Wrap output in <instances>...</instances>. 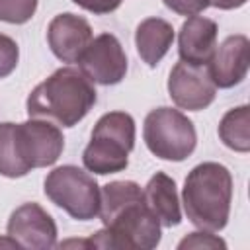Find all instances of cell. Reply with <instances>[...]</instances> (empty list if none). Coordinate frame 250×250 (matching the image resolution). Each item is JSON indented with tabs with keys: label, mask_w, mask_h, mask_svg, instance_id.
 <instances>
[{
	"label": "cell",
	"mask_w": 250,
	"mask_h": 250,
	"mask_svg": "<svg viewBox=\"0 0 250 250\" xmlns=\"http://www.w3.org/2000/svg\"><path fill=\"white\" fill-rule=\"evenodd\" d=\"M104 229L80 246L113 250H152L160 244V223L145 203L143 189L133 180L107 182L100 189Z\"/></svg>",
	"instance_id": "cell-1"
},
{
	"label": "cell",
	"mask_w": 250,
	"mask_h": 250,
	"mask_svg": "<svg viewBox=\"0 0 250 250\" xmlns=\"http://www.w3.org/2000/svg\"><path fill=\"white\" fill-rule=\"evenodd\" d=\"M98 92L94 82L72 66L57 68L27 96L25 109L29 117L53 121L55 125L74 127L94 107Z\"/></svg>",
	"instance_id": "cell-2"
},
{
	"label": "cell",
	"mask_w": 250,
	"mask_h": 250,
	"mask_svg": "<svg viewBox=\"0 0 250 250\" xmlns=\"http://www.w3.org/2000/svg\"><path fill=\"white\" fill-rule=\"evenodd\" d=\"M232 201V176L219 162H201L189 170L182 188V203L189 223L219 232L227 227Z\"/></svg>",
	"instance_id": "cell-3"
},
{
	"label": "cell",
	"mask_w": 250,
	"mask_h": 250,
	"mask_svg": "<svg viewBox=\"0 0 250 250\" xmlns=\"http://www.w3.org/2000/svg\"><path fill=\"white\" fill-rule=\"evenodd\" d=\"M135 119L129 113H104L96 121L90 143L82 152L84 168L98 176L123 172L129 166V152L135 146Z\"/></svg>",
	"instance_id": "cell-4"
},
{
	"label": "cell",
	"mask_w": 250,
	"mask_h": 250,
	"mask_svg": "<svg viewBox=\"0 0 250 250\" xmlns=\"http://www.w3.org/2000/svg\"><path fill=\"white\" fill-rule=\"evenodd\" d=\"M143 139L154 156L170 162L186 160L197 145L193 121L180 109L166 105L148 111L143 123Z\"/></svg>",
	"instance_id": "cell-5"
},
{
	"label": "cell",
	"mask_w": 250,
	"mask_h": 250,
	"mask_svg": "<svg viewBox=\"0 0 250 250\" xmlns=\"http://www.w3.org/2000/svg\"><path fill=\"white\" fill-rule=\"evenodd\" d=\"M43 191L62 211L76 221H90L100 211V186L86 170L62 164L51 170L43 182Z\"/></svg>",
	"instance_id": "cell-6"
},
{
	"label": "cell",
	"mask_w": 250,
	"mask_h": 250,
	"mask_svg": "<svg viewBox=\"0 0 250 250\" xmlns=\"http://www.w3.org/2000/svg\"><path fill=\"white\" fill-rule=\"evenodd\" d=\"M12 141L16 156L27 174L33 168L55 164L64 148V137L59 125L39 117H29L23 123H12Z\"/></svg>",
	"instance_id": "cell-7"
},
{
	"label": "cell",
	"mask_w": 250,
	"mask_h": 250,
	"mask_svg": "<svg viewBox=\"0 0 250 250\" xmlns=\"http://www.w3.org/2000/svg\"><path fill=\"white\" fill-rule=\"evenodd\" d=\"M78 68L96 84L115 86L127 74V55L113 33H100L80 55Z\"/></svg>",
	"instance_id": "cell-8"
},
{
	"label": "cell",
	"mask_w": 250,
	"mask_h": 250,
	"mask_svg": "<svg viewBox=\"0 0 250 250\" xmlns=\"http://www.w3.org/2000/svg\"><path fill=\"white\" fill-rule=\"evenodd\" d=\"M168 94L172 102L188 111H201L209 107L217 96L207 64L197 66L189 62H176L168 76Z\"/></svg>",
	"instance_id": "cell-9"
},
{
	"label": "cell",
	"mask_w": 250,
	"mask_h": 250,
	"mask_svg": "<svg viewBox=\"0 0 250 250\" xmlns=\"http://www.w3.org/2000/svg\"><path fill=\"white\" fill-rule=\"evenodd\" d=\"M8 236L18 248L49 250L57 246V225L55 219L39 203H23L12 211L8 225Z\"/></svg>",
	"instance_id": "cell-10"
},
{
	"label": "cell",
	"mask_w": 250,
	"mask_h": 250,
	"mask_svg": "<svg viewBox=\"0 0 250 250\" xmlns=\"http://www.w3.org/2000/svg\"><path fill=\"white\" fill-rule=\"evenodd\" d=\"M250 66V41L246 35H229L219 47L211 61L207 62L209 76L217 88H234L238 86Z\"/></svg>",
	"instance_id": "cell-11"
},
{
	"label": "cell",
	"mask_w": 250,
	"mask_h": 250,
	"mask_svg": "<svg viewBox=\"0 0 250 250\" xmlns=\"http://www.w3.org/2000/svg\"><path fill=\"white\" fill-rule=\"evenodd\" d=\"M92 41L88 20L72 12L55 16L47 25V43L53 55L62 62H78L80 55Z\"/></svg>",
	"instance_id": "cell-12"
},
{
	"label": "cell",
	"mask_w": 250,
	"mask_h": 250,
	"mask_svg": "<svg viewBox=\"0 0 250 250\" xmlns=\"http://www.w3.org/2000/svg\"><path fill=\"white\" fill-rule=\"evenodd\" d=\"M219 27L213 20L203 16H189L178 35V55L180 61L203 66L211 61L217 47Z\"/></svg>",
	"instance_id": "cell-13"
},
{
	"label": "cell",
	"mask_w": 250,
	"mask_h": 250,
	"mask_svg": "<svg viewBox=\"0 0 250 250\" xmlns=\"http://www.w3.org/2000/svg\"><path fill=\"white\" fill-rule=\"evenodd\" d=\"M145 203L152 211V215L158 219L162 227H178L182 223V211H180V199L176 191V182L164 172H156L143 189Z\"/></svg>",
	"instance_id": "cell-14"
},
{
	"label": "cell",
	"mask_w": 250,
	"mask_h": 250,
	"mask_svg": "<svg viewBox=\"0 0 250 250\" xmlns=\"http://www.w3.org/2000/svg\"><path fill=\"white\" fill-rule=\"evenodd\" d=\"M174 43V27L162 18H146L137 25L135 47L143 62L154 68Z\"/></svg>",
	"instance_id": "cell-15"
},
{
	"label": "cell",
	"mask_w": 250,
	"mask_h": 250,
	"mask_svg": "<svg viewBox=\"0 0 250 250\" xmlns=\"http://www.w3.org/2000/svg\"><path fill=\"white\" fill-rule=\"evenodd\" d=\"M219 139L236 152L250 150V107L246 104L229 109L219 121Z\"/></svg>",
	"instance_id": "cell-16"
},
{
	"label": "cell",
	"mask_w": 250,
	"mask_h": 250,
	"mask_svg": "<svg viewBox=\"0 0 250 250\" xmlns=\"http://www.w3.org/2000/svg\"><path fill=\"white\" fill-rule=\"evenodd\" d=\"M27 172L20 164L12 141V121L0 123V176L6 178H23Z\"/></svg>",
	"instance_id": "cell-17"
},
{
	"label": "cell",
	"mask_w": 250,
	"mask_h": 250,
	"mask_svg": "<svg viewBox=\"0 0 250 250\" xmlns=\"http://www.w3.org/2000/svg\"><path fill=\"white\" fill-rule=\"evenodd\" d=\"M37 0H0V21L21 25L33 18Z\"/></svg>",
	"instance_id": "cell-18"
},
{
	"label": "cell",
	"mask_w": 250,
	"mask_h": 250,
	"mask_svg": "<svg viewBox=\"0 0 250 250\" xmlns=\"http://www.w3.org/2000/svg\"><path fill=\"white\" fill-rule=\"evenodd\" d=\"M18 61H20L18 43L10 35L0 33V78L10 76L16 70Z\"/></svg>",
	"instance_id": "cell-19"
},
{
	"label": "cell",
	"mask_w": 250,
	"mask_h": 250,
	"mask_svg": "<svg viewBox=\"0 0 250 250\" xmlns=\"http://www.w3.org/2000/svg\"><path fill=\"white\" fill-rule=\"evenodd\" d=\"M180 250L184 248H227V242L215 234H209V230H199V232H191L186 238L180 240L178 244Z\"/></svg>",
	"instance_id": "cell-20"
},
{
	"label": "cell",
	"mask_w": 250,
	"mask_h": 250,
	"mask_svg": "<svg viewBox=\"0 0 250 250\" xmlns=\"http://www.w3.org/2000/svg\"><path fill=\"white\" fill-rule=\"evenodd\" d=\"M164 6L178 16H197L209 8V0H162Z\"/></svg>",
	"instance_id": "cell-21"
},
{
	"label": "cell",
	"mask_w": 250,
	"mask_h": 250,
	"mask_svg": "<svg viewBox=\"0 0 250 250\" xmlns=\"http://www.w3.org/2000/svg\"><path fill=\"white\" fill-rule=\"evenodd\" d=\"M76 6H80L82 10L86 12H92V14H98V16H104V14H109V12H115L123 0H72Z\"/></svg>",
	"instance_id": "cell-22"
},
{
	"label": "cell",
	"mask_w": 250,
	"mask_h": 250,
	"mask_svg": "<svg viewBox=\"0 0 250 250\" xmlns=\"http://www.w3.org/2000/svg\"><path fill=\"white\" fill-rule=\"evenodd\" d=\"M246 2L248 0H209V6L219 8V10H234V8L244 6Z\"/></svg>",
	"instance_id": "cell-23"
}]
</instances>
